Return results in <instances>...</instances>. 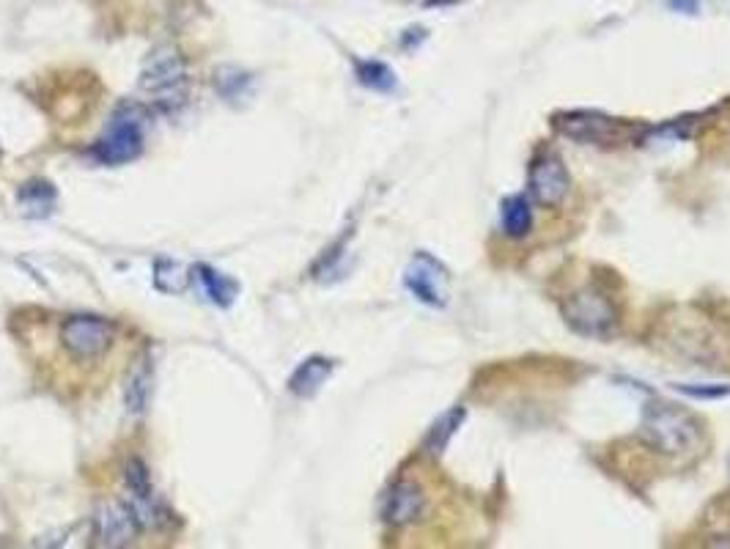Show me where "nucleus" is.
Here are the masks:
<instances>
[{
  "label": "nucleus",
  "instance_id": "obj_1",
  "mask_svg": "<svg viewBox=\"0 0 730 549\" xmlns=\"http://www.w3.org/2000/svg\"><path fill=\"white\" fill-rule=\"evenodd\" d=\"M640 437L656 453L681 456L698 445L700 431L687 412L676 410L673 404H665V401H648L643 407V418H640Z\"/></svg>",
  "mask_w": 730,
  "mask_h": 549
},
{
  "label": "nucleus",
  "instance_id": "obj_2",
  "mask_svg": "<svg viewBox=\"0 0 730 549\" xmlns=\"http://www.w3.org/2000/svg\"><path fill=\"white\" fill-rule=\"evenodd\" d=\"M140 91L162 110H176L187 102V61L173 44L151 50L143 61Z\"/></svg>",
  "mask_w": 730,
  "mask_h": 549
},
{
  "label": "nucleus",
  "instance_id": "obj_3",
  "mask_svg": "<svg viewBox=\"0 0 730 549\" xmlns=\"http://www.w3.org/2000/svg\"><path fill=\"white\" fill-rule=\"evenodd\" d=\"M552 127L566 135V138L577 140V143H588V146H610V143H621L634 132L632 124L621 119H612L607 113L599 110H563L552 116Z\"/></svg>",
  "mask_w": 730,
  "mask_h": 549
},
{
  "label": "nucleus",
  "instance_id": "obj_4",
  "mask_svg": "<svg viewBox=\"0 0 730 549\" xmlns=\"http://www.w3.org/2000/svg\"><path fill=\"white\" fill-rule=\"evenodd\" d=\"M560 313L574 333L588 338H607L618 324V308L599 289H580L560 305Z\"/></svg>",
  "mask_w": 730,
  "mask_h": 549
},
{
  "label": "nucleus",
  "instance_id": "obj_5",
  "mask_svg": "<svg viewBox=\"0 0 730 549\" xmlns=\"http://www.w3.org/2000/svg\"><path fill=\"white\" fill-rule=\"evenodd\" d=\"M140 151H143V116L138 108H121L110 121L105 138L97 143L94 154L105 165H127L138 160Z\"/></svg>",
  "mask_w": 730,
  "mask_h": 549
},
{
  "label": "nucleus",
  "instance_id": "obj_6",
  "mask_svg": "<svg viewBox=\"0 0 730 549\" xmlns=\"http://www.w3.org/2000/svg\"><path fill=\"white\" fill-rule=\"evenodd\" d=\"M116 338L113 324L99 319V316H69L61 324V344H64L66 355L75 357L80 363H91L105 355Z\"/></svg>",
  "mask_w": 730,
  "mask_h": 549
},
{
  "label": "nucleus",
  "instance_id": "obj_7",
  "mask_svg": "<svg viewBox=\"0 0 730 549\" xmlns=\"http://www.w3.org/2000/svg\"><path fill=\"white\" fill-rule=\"evenodd\" d=\"M404 286L412 291L415 300L429 308L448 305V270L431 253H415L404 272Z\"/></svg>",
  "mask_w": 730,
  "mask_h": 549
},
{
  "label": "nucleus",
  "instance_id": "obj_8",
  "mask_svg": "<svg viewBox=\"0 0 730 549\" xmlns=\"http://www.w3.org/2000/svg\"><path fill=\"white\" fill-rule=\"evenodd\" d=\"M527 182H530V195H533V201H536L538 206H549V209H555V206L563 204L571 193L569 171H566L563 160L555 157V154L538 157V160L530 165Z\"/></svg>",
  "mask_w": 730,
  "mask_h": 549
},
{
  "label": "nucleus",
  "instance_id": "obj_9",
  "mask_svg": "<svg viewBox=\"0 0 730 549\" xmlns=\"http://www.w3.org/2000/svg\"><path fill=\"white\" fill-rule=\"evenodd\" d=\"M140 533V522L129 503H105L94 517V541L99 547H127Z\"/></svg>",
  "mask_w": 730,
  "mask_h": 549
},
{
  "label": "nucleus",
  "instance_id": "obj_10",
  "mask_svg": "<svg viewBox=\"0 0 730 549\" xmlns=\"http://www.w3.org/2000/svg\"><path fill=\"white\" fill-rule=\"evenodd\" d=\"M426 508V495L415 481H398L390 486V492L385 495V506H382V517L387 525L393 528H404L418 522L420 514Z\"/></svg>",
  "mask_w": 730,
  "mask_h": 549
},
{
  "label": "nucleus",
  "instance_id": "obj_11",
  "mask_svg": "<svg viewBox=\"0 0 730 549\" xmlns=\"http://www.w3.org/2000/svg\"><path fill=\"white\" fill-rule=\"evenodd\" d=\"M333 374V360L327 357H308L289 379V390L294 396L300 399H311L316 396L322 385L327 382V377Z\"/></svg>",
  "mask_w": 730,
  "mask_h": 549
},
{
  "label": "nucleus",
  "instance_id": "obj_12",
  "mask_svg": "<svg viewBox=\"0 0 730 549\" xmlns=\"http://www.w3.org/2000/svg\"><path fill=\"white\" fill-rule=\"evenodd\" d=\"M500 226L503 234L511 239H522L530 234L533 228V206L525 195H511L503 201V212H500Z\"/></svg>",
  "mask_w": 730,
  "mask_h": 549
},
{
  "label": "nucleus",
  "instance_id": "obj_13",
  "mask_svg": "<svg viewBox=\"0 0 730 549\" xmlns=\"http://www.w3.org/2000/svg\"><path fill=\"white\" fill-rule=\"evenodd\" d=\"M195 280L201 283V289H204V294L209 297V302H215V305H220V308H228L231 302H234V297H237V291L239 286L234 283L231 278H226V275H220V272H215L212 267H206V264H198L193 270Z\"/></svg>",
  "mask_w": 730,
  "mask_h": 549
},
{
  "label": "nucleus",
  "instance_id": "obj_14",
  "mask_svg": "<svg viewBox=\"0 0 730 549\" xmlns=\"http://www.w3.org/2000/svg\"><path fill=\"white\" fill-rule=\"evenodd\" d=\"M464 420H467L464 407H453V410H448L445 415H440V418L434 420V426H431L429 434H426V448H429V453L440 456V453L448 448V442L453 440V434L462 429Z\"/></svg>",
  "mask_w": 730,
  "mask_h": 549
},
{
  "label": "nucleus",
  "instance_id": "obj_15",
  "mask_svg": "<svg viewBox=\"0 0 730 549\" xmlns=\"http://www.w3.org/2000/svg\"><path fill=\"white\" fill-rule=\"evenodd\" d=\"M149 396H151V368L149 363L143 360L132 377L127 382V393H124V401H127V410L132 415H143L146 407H149Z\"/></svg>",
  "mask_w": 730,
  "mask_h": 549
},
{
  "label": "nucleus",
  "instance_id": "obj_16",
  "mask_svg": "<svg viewBox=\"0 0 730 549\" xmlns=\"http://www.w3.org/2000/svg\"><path fill=\"white\" fill-rule=\"evenodd\" d=\"M357 69V80L363 83L365 88H371V91H393L396 88V75H393V69L382 61H360L355 66Z\"/></svg>",
  "mask_w": 730,
  "mask_h": 549
},
{
  "label": "nucleus",
  "instance_id": "obj_17",
  "mask_svg": "<svg viewBox=\"0 0 730 549\" xmlns=\"http://www.w3.org/2000/svg\"><path fill=\"white\" fill-rule=\"evenodd\" d=\"M53 201H55V193L50 184L44 182H33V184H25L20 190V204L25 206V212L33 217H42V215H50V209H53Z\"/></svg>",
  "mask_w": 730,
  "mask_h": 549
},
{
  "label": "nucleus",
  "instance_id": "obj_18",
  "mask_svg": "<svg viewBox=\"0 0 730 549\" xmlns=\"http://www.w3.org/2000/svg\"><path fill=\"white\" fill-rule=\"evenodd\" d=\"M154 286L165 294H182L187 289V270L176 261L162 259L157 261V270H154Z\"/></svg>",
  "mask_w": 730,
  "mask_h": 549
},
{
  "label": "nucleus",
  "instance_id": "obj_19",
  "mask_svg": "<svg viewBox=\"0 0 730 549\" xmlns=\"http://www.w3.org/2000/svg\"><path fill=\"white\" fill-rule=\"evenodd\" d=\"M124 484H127L132 500H149L154 497V486H151L149 467L140 459H129L124 467Z\"/></svg>",
  "mask_w": 730,
  "mask_h": 549
},
{
  "label": "nucleus",
  "instance_id": "obj_20",
  "mask_svg": "<svg viewBox=\"0 0 730 549\" xmlns=\"http://www.w3.org/2000/svg\"><path fill=\"white\" fill-rule=\"evenodd\" d=\"M678 393L692 399H725L730 396V385H673Z\"/></svg>",
  "mask_w": 730,
  "mask_h": 549
},
{
  "label": "nucleus",
  "instance_id": "obj_21",
  "mask_svg": "<svg viewBox=\"0 0 730 549\" xmlns=\"http://www.w3.org/2000/svg\"><path fill=\"white\" fill-rule=\"evenodd\" d=\"M667 3L678 14H698L700 11V0H667Z\"/></svg>",
  "mask_w": 730,
  "mask_h": 549
}]
</instances>
